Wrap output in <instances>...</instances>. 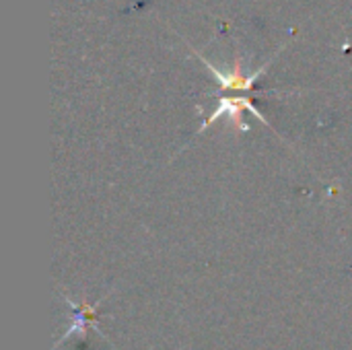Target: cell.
Masks as SVG:
<instances>
[{"label":"cell","mask_w":352,"mask_h":350,"mask_svg":"<svg viewBox=\"0 0 352 350\" xmlns=\"http://www.w3.org/2000/svg\"><path fill=\"white\" fill-rule=\"evenodd\" d=\"M245 109H248V111H252V113H254V116H256L260 122L268 124V122H266V118H264V116H262V113H260V111L254 107V105H252V101H250V99H243V97H239V99H221L219 107H217V109L210 113V118L204 122V126H202V128H206V126H210L212 122H217V120H219L223 113H229V118H231V120H233V122H235V124L241 128V130H248L250 126L241 124V111H245Z\"/></svg>","instance_id":"cell-1"},{"label":"cell","mask_w":352,"mask_h":350,"mask_svg":"<svg viewBox=\"0 0 352 350\" xmlns=\"http://www.w3.org/2000/svg\"><path fill=\"white\" fill-rule=\"evenodd\" d=\"M204 64L210 68V72L217 76V80L223 85V89H231V91H248V89H252V85L256 83V78L266 70V66H264V68L256 70L254 74H243L241 68H239V64H237V66L233 68V72L225 74V72H221L219 68H214L208 60H204Z\"/></svg>","instance_id":"cell-2"},{"label":"cell","mask_w":352,"mask_h":350,"mask_svg":"<svg viewBox=\"0 0 352 350\" xmlns=\"http://www.w3.org/2000/svg\"><path fill=\"white\" fill-rule=\"evenodd\" d=\"M66 303L72 307V309H76V322L70 326V330L64 334V338L62 340H66V338H70L72 334H78V336H85V330H87V322H93L95 320V309H97V305H93V307H89V305H76V303H72L70 299H66Z\"/></svg>","instance_id":"cell-3"}]
</instances>
